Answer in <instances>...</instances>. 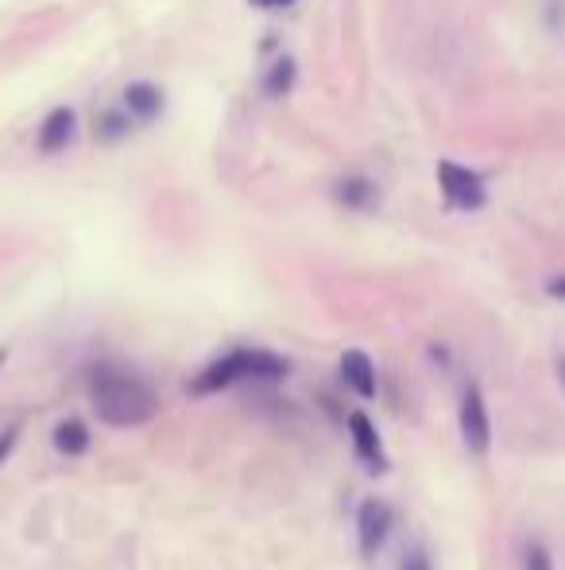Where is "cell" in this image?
<instances>
[{
	"mask_svg": "<svg viewBox=\"0 0 565 570\" xmlns=\"http://www.w3.org/2000/svg\"><path fill=\"white\" fill-rule=\"evenodd\" d=\"M89 408L98 411L101 423L109 428H143L148 419L160 411V396L133 369L116 365V361H98L86 376Z\"/></svg>",
	"mask_w": 565,
	"mask_h": 570,
	"instance_id": "6da1fadb",
	"label": "cell"
},
{
	"mask_svg": "<svg viewBox=\"0 0 565 570\" xmlns=\"http://www.w3.org/2000/svg\"><path fill=\"white\" fill-rule=\"evenodd\" d=\"M287 373H291L287 357L267 354V349H233V354L217 357L210 369H202V373L190 381V393L213 396L244 381H282Z\"/></svg>",
	"mask_w": 565,
	"mask_h": 570,
	"instance_id": "7a4b0ae2",
	"label": "cell"
},
{
	"mask_svg": "<svg viewBox=\"0 0 565 570\" xmlns=\"http://www.w3.org/2000/svg\"><path fill=\"white\" fill-rule=\"evenodd\" d=\"M461 443L477 458H485L488 446H492V416H488L485 393L477 384H468L465 396H461Z\"/></svg>",
	"mask_w": 565,
	"mask_h": 570,
	"instance_id": "3957f363",
	"label": "cell"
},
{
	"mask_svg": "<svg viewBox=\"0 0 565 570\" xmlns=\"http://www.w3.org/2000/svg\"><path fill=\"white\" fill-rule=\"evenodd\" d=\"M438 183H442V195L450 206H457V210H480L485 206V178L477 175V171L461 168V163H450L442 160L438 163Z\"/></svg>",
	"mask_w": 565,
	"mask_h": 570,
	"instance_id": "277c9868",
	"label": "cell"
},
{
	"mask_svg": "<svg viewBox=\"0 0 565 570\" xmlns=\"http://www.w3.org/2000/svg\"><path fill=\"white\" fill-rule=\"evenodd\" d=\"M391 524H395V517H391L388 500H380V497L361 500V508H356V540H361L364 559H376V552L388 544Z\"/></svg>",
	"mask_w": 565,
	"mask_h": 570,
	"instance_id": "5b68a950",
	"label": "cell"
},
{
	"mask_svg": "<svg viewBox=\"0 0 565 570\" xmlns=\"http://www.w3.org/2000/svg\"><path fill=\"white\" fill-rule=\"evenodd\" d=\"M349 435H353V450H356V462L364 466L368 473H388V455H384V438L372 423L368 411H349Z\"/></svg>",
	"mask_w": 565,
	"mask_h": 570,
	"instance_id": "8992f818",
	"label": "cell"
},
{
	"mask_svg": "<svg viewBox=\"0 0 565 570\" xmlns=\"http://www.w3.org/2000/svg\"><path fill=\"white\" fill-rule=\"evenodd\" d=\"M341 381L353 388L361 400H372L376 396V365L364 349H344L341 354Z\"/></svg>",
	"mask_w": 565,
	"mask_h": 570,
	"instance_id": "52a82bcc",
	"label": "cell"
},
{
	"mask_svg": "<svg viewBox=\"0 0 565 570\" xmlns=\"http://www.w3.org/2000/svg\"><path fill=\"white\" fill-rule=\"evenodd\" d=\"M74 140V109H51L43 121V128H39V152L43 156H54L62 152L66 144Z\"/></svg>",
	"mask_w": 565,
	"mask_h": 570,
	"instance_id": "ba28073f",
	"label": "cell"
},
{
	"mask_svg": "<svg viewBox=\"0 0 565 570\" xmlns=\"http://www.w3.org/2000/svg\"><path fill=\"white\" fill-rule=\"evenodd\" d=\"M51 443H54V450H59L62 458H81L89 450V428L81 423L78 416L59 419L54 431H51Z\"/></svg>",
	"mask_w": 565,
	"mask_h": 570,
	"instance_id": "9c48e42d",
	"label": "cell"
},
{
	"mask_svg": "<svg viewBox=\"0 0 565 570\" xmlns=\"http://www.w3.org/2000/svg\"><path fill=\"white\" fill-rule=\"evenodd\" d=\"M124 109L136 121H155L163 113V94L151 82H136V86L124 89Z\"/></svg>",
	"mask_w": 565,
	"mask_h": 570,
	"instance_id": "30bf717a",
	"label": "cell"
},
{
	"mask_svg": "<svg viewBox=\"0 0 565 570\" xmlns=\"http://www.w3.org/2000/svg\"><path fill=\"white\" fill-rule=\"evenodd\" d=\"M337 198H341L344 206L364 210V206L376 202V187H372L368 178H344V183H337Z\"/></svg>",
	"mask_w": 565,
	"mask_h": 570,
	"instance_id": "8fae6325",
	"label": "cell"
},
{
	"mask_svg": "<svg viewBox=\"0 0 565 570\" xmlns=\"http://www.w3.org/2000/svg\"><path fill=\"white\" fill-rule=\"evenodd\" d=\"M291 82H294V63H291V59H282V63L272 66V74H267L264 89L272 94V98H282V94L291 89Z\"/></svg>",
	"mask_w": 565,
	"mask_h": 570,
	"instance_id": "7c38bea8",
	"label": "cell"
},
{
	"mask_svg": "<svg viewBox=\"0 0 565 570\" xmlns=\"http://www.w3.org/2000/svg\"><path fill=\"white\" fill-rule=\"evenodd\" d=\"M128 125H133V121H128V116H121V113H105L101 116V136H105V140H116V136H124L128 133Z\"/></svg>",
	"mask_w": 565,
	"mask_h": 570,
	"instance_id": "4fadbf2b",
	"label": "cell"
},
{
	"mask_svg": "<svg viewBox=\"0 0 565 570\" xmlns=\"http://www.w3.org/2000/svg\"><path fill=\"white\" fill-rule=\"evenodd\" d=\"M527 570H554V559H550L547 544H530L527 547Z\"/></svg>",
	"mask_w": 565,
	"mask_h": 570,
	"instance_id": "5bb4252c",
	"label": "cell"
},
{
	"mask_svg": "<svg viewBox=\"0 0 565 570\" xmlns=\"http://www.w3.org/2000/svg\"><path fill=\"white\" fill-rule=\"evenodd\" d=\"M399 570H434L430 555H426V547H411V552L399 559Z\"/></svg>",
	"mask_w": 565,
	"mask_h": 570,
	"instance_id": "9a60e30c",
	"label": "cell"
},
{
	"mask_svg": "<svg viewBox=\"0 0 565 570\" xmlns=\"http://www.w3.org/2000/svg\"><path fill=\"white\" fill-rule=\"evenodd\" d=\"M16 443H20V423H12V428L0 431V466L9 462V455L16 450Z\"/></svg>",
	"mask_w": 565,
	"mask_h": 570,
	"instance_id": "2e32d148",
	"label": "cell"
},
{
	"mask_svg": "<svg viewBox=\"0 0 565 570\" xmlns=\"http://www.w3.org/2000/svg\"><path fill=\"white\" fill-rule=\"evenodd\" d=\"M248 4H256V9H291L299 0H248Z\"/></svg>",
	"mask_w": 565,
	"mask_h": 570,
	"instance_id": "e0dca14e",
	"label": "cell"
},
{
	"mask_svg": "<svg viewBox=\"0 0 565 570\" xmlns=\"http://www.w3.org/2000/svg\"><path fill=\"white\" fill-rule=\"evenodd\" d=\"M550 295H554V299H565V276L562 280H550V287H547Z\"/></svg>",
	"mask_w": 565,
	"mask_h": 570,
	"instance_id": "ac0fdd59",
	"label": "cell"
},
{
	"mask_svg": "<svg viewBox=\"0 0 565 570\" xmlns=\"http://www.w3.org/2000/svg\"><path fill=\"white\" fill-rule=\"evenodd\" d=\"M4 357H9V354H4V349H0V365H4Z\"/></svg>",
	"mask_w": 565,
	"mask_h": 570,
	"instance_id": "d6986e66",
	"label": "cell"
},
{
	"mask_svg": "<svg viewBox=\"0 0 565 570\" xmlns=\"http://www.w3.org/2000/svg\"><path fill=\"white\" fill-rule=\"evenodd\" d=\"M562 376H565V361H562Z\"/></svg>",
	"mask_w": 565,
	"mask_h": 570,
	"instance_id": "ffe728a7",
	"label": "cell"
}]
</instances>
